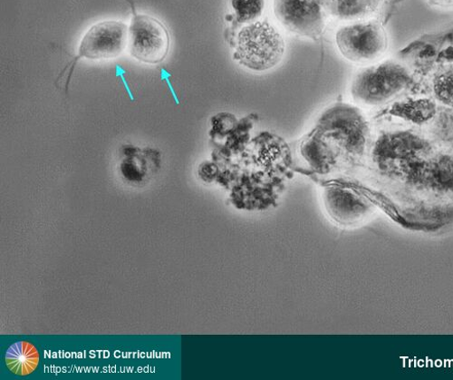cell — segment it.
<instances>
[{"mask_svg":"<svg viewBox=\"0 0 453 380\" xmlns=\"http://www.w3.org/2000/svg\"><path fill=\"white\" fill-rule=\"evenodd\" d=\"M383 0H326L327 12L345 21L367 19L380 10Z\"/></svg>","mask_w":453,"mask_h":380,"instance_id":"obj_8","label":"cell"},{"mask_svg":"<svg viewBox=\"0 0 453 380\" xmlns=\"http://www.w3.org/2000/svg\"><path fill=\"white\" fill-rule=\"evenodd\" d=\"M170 79H171V74L165 68H161V80L165 81L167 83L169 89H170L176 104H179V99L177 97V95H176L173 88Z\"/></svg>","mask_w":453,"mask_h":380,"instance_id":"obj_14","label":"cell"},{"mask_svg":"<svg viewBox=\"0 0 453 380\" xmlns=\"http://www.w3.org/2000/svg\"><path fill=\"white\" fill-rule=\"evenodd\" d=\"M335 44L340 54L350 62L370 65L384 57L389 39L381 23L364 19L340 27L335 34Z\"/></svg>","mask_w":453,"mask_h":380,"instance_id":"obj_3","label":"cell"},{"mask_svg":"<svg viewBox=\"0 0 453 380\" xmlns=\"http://www.w3.org/2000/svg\"><path fill=\"white\" fill-rule=\"evenodd\" d=\"M8 368L19 376H27L34 372L40 363V354L28 341H19L6 353Z\"/></svg>","mask_w":453,"mask_h":380,"instance_id":"obj_9","label":"cell"},{"mask_svg":"<svg viewBox=\"0 0 453 380\" xmlns=\"http://www.w3.org/2000/svg\"><path fill=\"white\" fill-rule=\"evenodd\" d=\"M133 16L128 29L129 54L135 60L148 65H158L165 60L171 47V36L166 26L158 19L136 12L134 2Z\"/></svg>","mask_w":453,"mask_h":380,"instance_id":"obj_4","label":"cell"},{"mask_svg":"<svg viewBox=\"0 0 453 380\" xmlns=\"http://www.w3.org/2000/svg\"><path fill=\"white\" fill-rule=\"evenodd\" d=\"M324 200L329 215L344 224L359 222L373 212V206L367 200L348 189L327 188Z\"/></svg>","mask_w":453,"mask_h":380,"instance_id":"obj_7","label":"cell"},{"mask_svg":"<svg viewBox=\"0 0 453 380\" xmlns=\"http://www.w3.org/2000/svg\"><path fill=\"white\" fill-rule=\"evenodd\" d=\"M430 7L441 11H452L453 0H427Z\"/></svg>","mask_w":453,"mask_h":380,"instance_id":"obj_13","label":"cell"},{"mask_svg":"<svg viewBox=\"0 0 453 380\" xmlns=\"http://www.w3.org/2000/svg\"><path fill=\"white\" fill-rule=\"evenodd\" d=\"M411 82L409 68L398 61L388 59L361 67L354 74L350 93L359 105L376 107L400 96Z\"/></svg>","mask_w":453,"mask_h":380,"instance_id":"obj_1","label":"cell"},{"mask_svg":"<svg viewBox=\"0 0 453 380\" xmlns=\"http://www.w3.org/2000/svg\"><path fill=\"white\" fill-rule=\"evenodd\" d=\"M286 44L281 34L268 21L257 20L239 31L234 58L253 72H266L282 61Z\"/></svg>","mask_w":453,"mask_h":380,"instance_id":"obj_2","label":"cell"},{"mask_svg":"<svg viewBox=\"0 0 453 380\" xmlns=\"http://www.w3.org/2000/svg\"><path fill=\"white\" fill-rule=\"evenodd\" d=\"M231 4L237 21L242 24L257 21L265 7L264 0H231Z\"/></svg>","mask_w":453,"mask_h":380,"instance_id":"obj_11","label":"cell"},{"mask_svg":"<svg viewBox=\"0 0 453 380\" xmlns=\"http://www.w3.org/2000/svg\"><path fill=\"white\" fill-rule=\"evenodd\" d=\"M432 91L437 102L453 107V64L442 66L434 74Z\"/></svg>","mask_w":453,"mask_h":380,"instance_id":"obj_10","label":"cell"},{"mask_svg":"<svg viewBox=\"0 0 453 380\" xmlns=\"http://www.w3.org/2000/svg\"><path fill=\"white\" fill-rule=\"evenodd\" d=\"M326 0H274V14L288 30L317 39L326 19Z\"/></svg>","mask_w":453,"mask_h":380,"instance_id":"obj_6","label":"cell"},{"mask_svg":"<svg viewBox=\"0 0 453 380\" xmlns=\"http://www.w3.org/2000/svg\"><path fill=\"white\" fill-rule=\"evenodd\" d=\"M129 26L119 20H104L88 29L81 42L78 55L70 63V77L81 59L104 60L120 57L128 46ZM68 84V83H67Z\"/></svg>","mask_w":453,"mask_h":380,"instance_id":"obj_5","label":"cell"},{"mask_svg":"<svg viewBox=\"0 0 453 380\" xmlns=\"http://www.w3.org/2000/svg\"><path fill=\"white\" fill-rule=\"evenodd\" d=\"M127 70L121 66V65H117L116 66V75H117V78H119L122 80V82H123V85L131 99V101H134L135 98L134 97V94L131 90V88H130V85L126 78V74H127Z\"/></svg>","mask_w":453,"mask_h":380,"instance_id":"obj_12","label":"cell"}]
</instances>
